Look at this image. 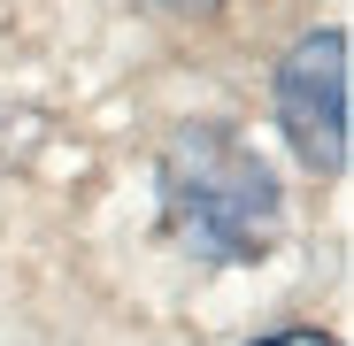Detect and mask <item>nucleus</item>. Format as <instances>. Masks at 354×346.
Instances as JSON below:
<instances>
[{"instance_id": "obj_1", "label": "nucleus", "mask_w": 354, "mask_h": 346, "mask_svg": "<svg viewBox=\"0 0 354 346\" xmlns=\"http://www.w3.org/2000/svg\"><path fill=\"white\" fill-rule=\"evenodd\" d=\"M162 208L201 262H254L285 223L277 169L223 124H185L162 146Z\"/></svg>"}, {"instance_id": "obj_3", "label": "nucleus", "mask_w": 354, "mask_h": 346, "mask_svg": "<svg viewBox=\"0 0 354 346\" xmlns=\"http://www.w3.org/2000/svg\"><path fill=\"white\" fill-rule=\"evenodd\" d=\"M254 346H339V338H324V331H277V338H254Z\"/></svg>"}, {"instance_id": "obj_4", "label": "nucleus", "mask_w": 354, "mask_h": 346, "mask_svg": "<svg viewBox=\"0 0 354 346\" xmlns=\"http://www.w3.org/2000/svg\"><path fill=\"white\" fill-rule=\"evenodd\" d=\"M162 8H185V16H208V8H223V0H162Z\"/></svg>"}, {"instance_id": "obj_2", "label": "nucleus", "mask_w": 354, "mask_h": 346, "mask_svg": "<svg viewBox=\"0 0 354 346\" xmlns=\"http://www.w3.org/2000/svg\"><path fill=\"white\" fill-rule=\"evenodd\" d=\"M277 124L316 169H346V31H301L277 62Z\"/></svg>"}]
</instances>
